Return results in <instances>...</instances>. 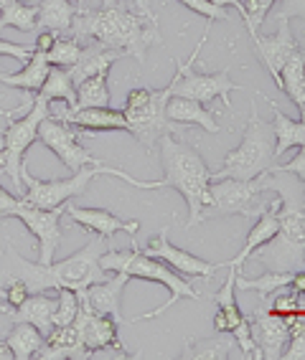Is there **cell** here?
<instances>
[{
    "instance_id": "12",
    "label": "cell",
    "mask_w": 305,
    "mask_h": 360,
    "mask_svg": "<svg viewBox=\"0 0 305 360\" xmlns=\"http://www.w3.org/2000/svg\"><path fill=\"white\" fill-rule=\"evenodd\" d=\"M39 140L44 142L46 148L61 160V165L69 167L72 173H77L79 167H87V165H102V160L94 158V155L79 142L77 129H74L72 124H66L64 120H58L56 115H49L44 122L39 124Z\"/></svg>"
},
{
    "instance_id": "8",
    "label": "cell",
    "mask_w": 305,
    "mask_h": 360,
    "mask_svg": "<svg viewBox=\"0 0 305 360\" xmlns=\"http://www.w3.org/2000/svg\"><path fill=\"white\" fill-rule=\"evenodd\" d=\"M262 193H273L270 173H262L252 180H211L206 188V195H204L201 221L219 219V216H234V213L247 216V219H257L267 208V203H260Z\"/></svg>"
},
{
    "instance_id": "33",
    "label": "cell",
    "mask_w": 305,
    "mask_h": 360,
    "mask_svg": "<svg viewBox=\"0 0 305 360\" xmlns=\"http://www.w3.org/2000/svg\"><path fill=\"white\" fill-rule=\"evenodd\" d=\"M36 6H28L23 0H11L6 8H0V28H15L20 33H33L36 28Z\"/></svg>"
},
{
    "instance_id": "32",
    "label": "cell",
    "mask_w": 305,
    "mask_h": 360,
    "mask_svg": "<svg viewBox=\"0 0 305 360\" xmlns=\"http://www.w3.org/2000/svg\"><path fill=\"white\" fill-rule=\"evenodd\" d=\"M295 271H270L267 269L262 277L257 279H247L242 277L239 271H237V279H234V290H242V292H257L262 297H270L275 292H282L290 287V279Z\"/></svg>"
},
{
    "instance_id": "42",
    "label": "cell",
    "mask_w": 305,
    "mask_h": 360,
    "mask_svg": "<svg viewBox=\"0 0 305 360\" xmlns=\"http://www.w3.org/2000/svg\"><path fill=\"white\" fill-rule=\"evenodd\" d=\"M20 203V198L18 195H13V193H8L6 188L0 186V216H6V213H11L15 206Z\"/></svg>"
},
{
    "instance_id": "48",
    "label": "cell",
    "mask_w": 305,
    "mask_h": 360,
    "mask_svg": "<svg viewBox=\"0 0 305 360\" xmlns=\"http://www.w3.org/2000/svg\"><path fill=\"white\" fill-rule=\"evenodd\" d=\"M8 3H11V0H0V8H6Z\"/></svg>"
},
{
    "instance_id": "30",
    "label": "cell",
    "mask_w": 305,
    "mask_h": 360,
    "mask_svg": "<svg viewBox=\"0 0 305 360\" xmlns=\"http://www.w3.org/2000/svg\"><path fill=\"white\" fill-rule=\"evenodd\" d=\"M234 338L229 333H219L216 338H206V340L186 342V347L181 350L183 360H229L234 355Z\"/></svg>"
},
{
    "instance_id": "23",
    "label": "cell",
    "mask_w": 305,
    "mask_h": 360,
    "mask_svg": "<svg viewBox=\"0 0 305 360\" xmlns=\"http://www.w3.org/2000/svg\"><path fill=\"white\" fill-rule=\"evenodd\" d=\"M278 208H280V195H275L273 203H267V208L260 213V216H257L254 226L249 229L247 241H244L242 251L232 259V262H224V266H237V269H242V266H244V262L249 259V254H252L254 249H260L262 244H267V241L278 233L280 224H278V216H275V211H278Z\"/></svg>"
},
{
    "instance_id": "40",
    "label": "cell",
    "mask_w": 305,
    "mask_h": 360,
    "mask_svg": "<svg viewBox=\"0 0 305 360\" xmlns=\"http://www.w3.org/2000/svg\"><path fill=\"white\" fill-rule=\"evenodd\" d=\"M278 18H303L305 20V0H278Z\"/></svg>"
},
{
    "instance_id": "3",
    "label": "cell",
    "mask_w": 305,
    "mask_h": 360,
    "mask_svg": "<svg viewBox=\"0 0 305 360\" xmlns=\"http://www.w3.org/2000/svg\"><path fill=\"white\" fill-rule=\"evenodd\" d=\"M161 148V162H163V188H173L183 195L186 206H189V221H186V231L201 224L204 211V195L211 183V170L204 162L201 153L181 140L178 135H163L158 140Z\"/></svg>"
},
{
    "instance_id": "34",
    "label": "cell",
    "mask_w": 305,
    "mask_h": 360,
    "mask_svg": "<svg viewBox=\"0 0 305 360\" xmlns=\"http://www.w3.org/2000/svg\"><path fill=\"white\" fill-rule=\"evenodd\" d=\"M82 51H85V41L74 39V36H58V39L54 41L51 51L46 53V56H49V64L51 66H64V69H69V66H74L79 61Z\"/></svg>"
},
{
    "instance_id": "14",
    "label": "cell",
    "mask_w": 305,
    "mask_h": 360,
    "mask_svg": "<svg viewBox=\"0 0 305 360\" xmlns=\"http://www.w3.org/2000/svg\"><path fill=\"white\" fill-rule=\"evenodd\" d=\"M249 320V330H252V338L260 347L262 360H278L282 358L287 345V338H290V322L285 317L275 315L270 309V302H262V307H257Z\"/></svg>"
},
{
    "instance_id": "11",
    "label": "cell",
    "mask_w": 305,
    "mask_h": 360,
    "mask_svg": "<svg viewBox=\"0 0 305 360\" xmlns=\"http://www.w3.org/2000/svg\"><path fill=\"white\" fill-rule=\"evenodd\" d=\"M61 216H64V206L56 208H39L31 206L20 198V203L11 213L0 216L3 219H18L26 226V231L39 238V262L51 264L54 254H56L58 244H61Z\"/></svg>"
},
{
    "instance_id": "39",
    "label": "cell",
    "mask_w": 305,
    "mask_h": 360,
    "mask_svg": "<svg viewBox=\"0 0 305 360\" xmlns=\"http://www.w3.org/2000/svg\"><path fill=\"white\" fill-rule=\"evenodd\" d=\"M31 53H33V46H20V44H13V41L0 39V56H13L26 64L28 58H31Z\"/></svg>"
},
{
    "instance_id": "47",
    "label": "cell",
    "mask_w": 305,
    "mask_h": 360,
    "mask_svg": "<svg viewBox=\"0 0 305 360\" xmlns=\"http://www.w3.org/2000/svg\"><path fill=\"white\" fill-rule=\"evenodd\" d=\"M298 110H300V122H303V124H305V104H300Z\"/></svg>"
},
{
    "instance_id": "51",
    "label": "cell",
    "mask_w": 305,
    "mask_h": 360,
    "mask_svg": "<svg viewBox=\"0 0 305 360\" xmlns=\"http://www.w3.org/2000/svg\"><path fill=\"white\" fill-rule=\"evenodd\" d=\"M303 208H305V183H303Z\"/></svg>"
},
{
    "instance_id": "24",
    "label": "cell",
    "mask_w": 305,
    "mask_h": 360,
    "mask_svg": "<svg viewBox=\"0 0 305 360\" xmlns=\"http://www.w3.org/2000/svg\"><path fill=\"white\" fill-rule=\"evenodd\" d=\"M237 266H229V274H227V282L216 292L211 300L216 304V315H214V330L216 333H229L232 335L234 330L239 328L242 322L247 320V315L239 309L237 300H234V279H237Z\"/></svg>"
},
{
    "instance_id": "1",
    "label": "cell",
    "mask_w": 305,
    "mask_h": 360,
    "mask_svg": "<svg viewBox=\"0 0 305 360\" xmlns=\"http://www.w3.org/2000/svg\"><path fill=\"white\" fill-rule=\"evenodd\" d=\"M72 36L79 41H99L107 49L123 51L143 64L150 46H161L163 36L158 31V20L148 15H137L125 8L123 0H102L97 11L77 6L72 20Z\"/></svg>"
},
{
    "instance_id": "7",
    "label": "cell",
    "mask_w": 305,
    "mask_h": 360,
    "mask_svg": "<svg viewBox=\"0 0 305 360\" xmlns=\"http://www.w3.org/2000/svg\"><path fill=\"white\" fill-rule=\"evenodd\" d=\"M173 97V79L163 89H148V86H135L127 91L125 99V120H127V132L135 137L145 150H153L163 135H178L168 117H166V104Z\"/></svg>"
},
{
    "instance_id": "27",
    "label": "cell",
    "mask_w": 305,
    "mask_h": 360,
    "mask_svg": "<svg viewBox=\"0 0 305 360\" xmlns=\"http://www.w3.org/2000/svg\"><path fill=\"white\" fill-rule=\"evenodd\" d=\"M36 28H46V31L66 33L72 28V20L77 15V6H72V0H39L36 6Z\"/></svg>"
},
{
    "instance_id": "26",
    "label": "cell",
    "mask_w": 305,
    "mask_h": 360,
    "mask_svg": "<svg viewBox=\"0 0 305 360\" xmlns=\"http://www.w3.org/2000/svg\"><path fill=\"white\" fill-rule=\"evenodd\" d=\"M51 64H49V56L41 51H33L23 69L18 74H0V84H8L13 89H23V91H36L41 89V84L46 82V74H49Z\"/></svg>"
},
{
    "instance_id": "31",
    "label": "cell",
    "mask_w": 305,
    "mask_h": 360,
    "mask_svg": "<svg viewBox=\"0 0 305 360\" xmlns=\"http://www.w3.org/2000/svg\"><path fill=\"white\" fill-rule=\"evenodd\" d=\"M110 102H112L110 71H102V74H94V77L77 84V104H74L72 110H82V107H107Z\"/></svg>"
},
{
    "instance_id": "9",
    "label": "cell",
    "mask_w": 305,
    "mask_h": 360,
    "mask_svg": "<svg viewBox=\"0 0 305 360\" xmlns=\"http://www.w3.org/2000/svg\"><path fill=\"white\" fill-rule=\"evenodd\" d=\"M15 112L0 110V115L8 117V127L3 129V150H0V170L11 178V186L23 188V158H26L28 148L39 140V124L46 117L51 115V104L41 99L39 94H33L31 104H28L26 115L15 120Z\"/></svg>"
},
{
    "instance_id": "35",
    "label": "cell",
    "mask_w": 305,
    "mask_h": 360,
    "mask_svg": "<svg viewBox=\"0 0 305 360\" xmlns=\"http://www.w3.org/2000/svg\"><path fill=\"white\" fill-rule=\"evenodd\" d=\"M79 315V295L74 290H56V309H54V328L72 325Z\"/></svg>"
},
{
    "instance_id": "29",
    "label": "cell",
    "mask_w": 305,
    "mask_h": 360,
    "mask_svg": "<svg viewBox=\"0 0 305 360\" xmlns=\"http://www.w3.org/2000/svg\"><path fill=\"white\" fill-rule=\"evenodd\" d=\"M36 94L49 104L64 102L69 110L77 104V89H74L72 77H69V69H64V66H51L46 74V82L41 84V89Z\"/></svg>"
},
{
    "instance_id": "20",
    "label": "cell",
    "mask_w": 305,
    "mask_h": 360,
    "mask_svg": "<svg viewBox=\"0 0 305 360\" xmlns=\"http://www.w3.org/2000/svg\"><path fill=\"white\" fill-rule=\"evenodd\" d=\"M54 309H56V292H33L26 297V302L15 309H8L6 315L11 322H28L49 335L54 328Z\"/></svg>"
},
{
    "instance_id": "49",
    "label": "cell",
    "mask_w": 305,
    "mask_h": 360,
    "mask_svg": "<svg viewBox=\"0 0 305 360\" xmlns=\"http://www.w3.org/2000/svg\"><path fill=\"white\" fill-rule=\"evenodd\" d=\"M72 3H77V6H85L87 0H72Z\"/></svg>"
},
{
    "instance_id": "16",
    "label": "cell",
    "mask_w": 305,
    "mask_h": 360,
    "mask_svg": "<svg viewBox=\"0 0 305 360\" xmlns=\"http://www.w3.org/2000/svg\"><path fill=\"white\" fill-rule=\"evenodd\" d=\"M79 320H82V330H85V345H87V358L97 350H117L125 358H135V353L125 350L123 340H120V322L110 315H97L92 312L87 304L79 302Z\"/></svg>"
},
{
    "instance_id": "41",
    "label": "cell",
    "mask_w": 305,
    "mask_h": 360,
    "mask_svg": "<svg viewBox=\"0 0 305 360\" xmlns=\"http://www.w3.org/2000/svg\"><path fill=\"white\" fill-rule=\"evenodd\" d=\"M58 36H61V33H56V31H46V28H41V31L36 33V44H33V51L49 53V51H51L54 41H56Z\"/></svg>"
},
{
    "instance_id": "13",
    "label": "cell",
    "mask_w": 305,
    "mask_h": 360,
    "mask_svg": "<svg viewBox=\"0 0 305 360\" xmlns=\"http://www.w3.org/2000/svg\"><path fill=\"white\" fill-rule=\"evenodd\" d=\"M137 249L148 254V257H156L161 262H166L173 271L183 274V277H201V279H211L219 271V264L204 262V259L194 257L181 246H173L168 241V226H163L158 236H150L145 241V246L137 244Z\"/></svg>"
},
{
    "instance_id": "4",
    "label": "cell",
    "mask_w": 305,
    "mask_h": 360,
    "mask_svg": "<svg viewBox=\"0 0 305 360\" xmlns=\"http://www.w3.org/2000/svg\"><path fill=\"white\" fill-rule=\"evenodd\" d=\"M99 266H102L107 274H112V271H123V274H127L130 279H145V282H158L163 284L166 290L170 292V300L168 302H163L158 309H153V312H145V315H140L137 320H150V317H161L166 309L173 307L181 297H194V300H199L201 297V292L194 290L186 279L178 274V271H173L166 262H161V259L156 257H148V254H143V251L137 249V244H132V249H115L112 246L110 251H104L102 257H99ZM132 320V322H137Z\"/></svg>"
},
{
    "instance_id": "45",
    "label": "cell",
    "mask_w": 305,
    "mask_h": 360,
    "mask_svg": "<svg viewBox=\"0 0 305 360\" xmlns=\"http://www.w3.org/2000/svg\"><path fill=\"white\" fill-rule=\"evenodd\" d=\"M13 353H11V347L6 345V340H0V360H11Z\"/></svg>"
},
{
    "instance_id": "17",
    "label": "cell",
    "mask_w": 305,
    "mask_h": 360,
    "mask_svg": "<svg viewBox=\"0 0 305 360\" xmlns=\"http://www.w3.org/2000/svg\"><path fill=\"white\" fill-rule=\"evenodd\" d=\"M130 277L123 274V271H112V277L102 279V282H94L89 287H85L79 295V302L87 304L92 312H97V315H110L115 317L120 325H123V292L127 287Z\"/></svg>"
},
{
    "instance_id": "5",
    "label": "cell",
    "mask_w": 305,
    "mask_h": 360,
    "mask_svg": "<svg viewBox=\"0 0 305 360\" xmlns=\"http://www.w3.org/2000/svg\"><path fill=\"white\" fill-rule=\"evenodd\" d=\"M97 175H112V178H120L125 183H130L135 188H145V191H156V188H163V180H137L132 178L130 173H125L120 167H112V165H87V167H79L77 173H72V178H58V180H39L33 178L28 173L26 167H23V183H26V195H20V198L31 203V206H39V208H56V206H64L66 200L77 198L87 191L92 180L97 178Z\"/></svg>"
},
{
    "instance_id": "10",
    "label": "cell",
    "mask_w": 305,
    "mask_h": 360,
    "mask_svg": "<svg viewBox=\"0 0 305 360\" xmlns=\"http://www.w3.org/2000/svg\"><path fill=\"white\" fill-rule=\"evenodd\" d=\"M208 26H211V20H208ZM208 26L204 28L201 41L194 46V53L189 56V61L178 64V69H175L173 94L196 99V102H201V104L221 99V102L227 104V110L232 112V99H229V94H232V91L244 89V86H242V84H234L232 79H229V66L227 69L216 71V74H201V71H194L196 58H199V53H201V46L206 44V39H208Z\"/></svg>"
},
{
    "instance_id": "46",
    "label": "cell",
    "mask_w": 305,
    "mask_h": 360,
    "mask_svg": "<svg viewBox=\"0 0 305 360\" xmlns=\"http://www.w3.org/2000/svg\"><path fill=\"white\" fill-rule=\"evenodd\" d=\"M6 312V292H3V287H0V315Z\"/></svg>"
},
{
    "instance_id": "52",
    "label": "cell",
    "mask_w": 305,
    "mask_h": 360,
    "mask_svg": "<svg viewBox=\"0 0 305 360\" xmlns=\"http://www.w3.org/2000/svg\"><path fill=\"white\" fill-rule=\"evenodd\" d=\"M23 3H26V0H23Z\"/></svg>"
},
{
    "instance_id": "50",
    "label": "cell",
    "mask_w": 305,
    "mask_h": 360,
    "mask_svg": "<svg viewBox=\"0 0 305 360\" xmlns=\"http://www.w3.org/2000/svg\"><path fill=\"white\" fill-rule=\"evenodd\" d=\"M0 150H3V129H0Z\"/></svg>"
},
{
    "instance_id": "18",
    "label": "cell",
    "mask_w": 305,
    "mask_h": 360,
    "mask_svg": "<svg viewBox=\"0 0 305 360\" xmlns=\"http://www.w3.org/2000/svg\"><path fill=\"white\" fill-rule=\"evenodd\" d=\"M64 216H69V219H72L82 231L92 233V236L115 238V233L125 231L135 238L137 229H140V221H123L120 216H115L112 211H107V208L64 206Z\"/></svg>"
},
{
    "instance_id": "2",
    "label": "cell",
    "mask_w": 305,
    "mask_h": 360,
    "mask_svg": "<svg viewBox=\"0 0 305 360\" xmlns=\"http://www.w3.org/2000/svg\"><path fill=\"white\" fill-rule=\"evenodd\" d=\"M273 193L280 195L278 233L267 244L254 249L249 259L265 264L270 271H300L305 269V208L295 191V175L270 170Z\"/></svg>"
},
{
    "instance_id": "6",
    "label": "cell",
    "mask_w": 305,
    "mask_h": 360,
    "mask_svg": "<svg viewBox=\"0 0 305 360\" xmlns=\"http://www.w3.org/2000/svg\"><path fill=\"white\" fill-rule=\"evenodd\" d=\"M273 165H275L273 124L265 122L260 117V112H257V104H252L244 137H242L239 145L224 158L219 170L211 173V180H219V178L252 180L262 173H270Z\"/></svg>"
},
{
    "instance_id": "15",
    "label": "cell",
    "mask_w": 305,
    "mask_h": 360,
    "mask_svg": "<svg viewBox=\"0 0 305 360\" xmlns=\"http://www.w3.org/2000/svg\"><path fill=\"white\" fill-rule=\"evenodd\" d=\"M278 23H280V28L273 36H260V31H257V33H249V39H252V49H254V53H257V58L265 64L267 74H270V77L275 79V84L280 86V71H282L285 61L298 51L300 46H298V41H295V36H292L287 18H278Z\"/></svg>"
},
{
    "instance_id": "21",
    "label": "cell",
    "mask_w": 305,
    "mask_h": 360,
    "mask_svg": "<svg viewBox=\"0 0 305 360\" xmlns=\"http://www.w3.org/2000/svg\"><path fill=\"white\" fill-rule=\"evenodd\" d=\"M123 56H125L123 51L107 49V46H102L99 41L85 44V51H82L79 61L74 66H69V77H72L74 89H77V84H82L85 79L94 77V74H102V71H110L112 64L120 61Z\"/></svg>"
},
{
    "instance_id": "22",
    "label": "cell",
    "mask_w": 305,
    "mask_h": 360,
    "mask_svg": "<svg viewBox=\"0 0 305 360\" xmlns=\"http://www.w3.org/2000/svg\"><path fill=\"white\" fill-rule=\"evenodd\" d=\"M166 117H168L173 124H183V127H204L206 132H211V135H216L219 132V124H216L214 115L206 110V104L196 102V99H189V97H178V94H173V97L168 99V104H166Z\"/></svg>"
},
{
    "instance_id": "37",
    "label": "cell",
    "mask_w": 305,
    "mask_h": 360,
    "mask_svg": "<svg viewBox=\"0 0 305 360\" xmlns=\"http://www.w3.org/2000/svg\"><path fill=\"white\" fill-rule=\"evenodd\" d=\"M270 309H273L275 315L287 320V317H292L295 312H300V300L292 290L285 292V295H278V292H275V300L270 302Z\"/></svg>"
},
{
    "instance_id": "44",
    "label": "cell",
    "mask_w": 305,
    "mask_h": 360,
    "mask_svg": "<svg viewBox=\"0 0 305 360\" xmlns=\"http://www.w3.org/2000/svg\"><path fill=\"white\" fill-rule=\"evenodd\" d=\"M211 3H216L221 8H237V13L242 11V0H211Z\"/></svg>"
},
{
    "instance_id": "38",
    "label": "cell",
    "mask_w": 305,
    "mask_h": 360,
    "mask_svg": "<svg viewBox=\"0 0 305 360\" xmlns=\"http://www.w3.org/2000/svg\"><path fill=\"white\" fill-rule=\"evenodd\" d=\"M273 170H282V173H292L300 183H305V145L298 148V155L285 165H273Z\"/></svg>"
},
{
    "instance_id": "28",
    "label": "cell",
    "mask_w": 305,
    "mask_h": 360,
    "mask_svg": "<svg viewBox=\"0 0 305 360\" xmlns=\"http://www.w3.org/2000/svg\"><path fill=\"white\" fill-rule=\"evenodd\" d=\"M46 342V335L39 328H33L28 322H13L11 333L6 335V345L11 347L15 360H31L36 358Z\"/></svg>"
},
{
    "instance_id": "19",
    "label": "cell",
    "mask_w": 305,
    "mask_h": 360,
    "mask_svg": "<svg viewBox=\"0 0 305 360\" xmlns=\"http://www.w3.org/2000/svg\"><path fill=\"white\" fill-rule=\"evenodd\" d=\"M58 120H64L66 124H72L74 129L97 135V132H127V120H125L123 110H115L112 104L107 107H82V110H69L58 112Z\"/></svg>"
},
{
    "instance_id": "36",
    "label": "cell",
    "mask_w": 305,
    "mask_h": 360,
    "mask_svg": "<svg viewBox=\"0 0 305 360\" xmlns=\"http://www.w3.org/2000/svg\"><path fill=\"white\" fill-rule=\"evenodd\" d=\"M290 322V338H287L285 360H305V312H295L292 317H287Z\"/></svg>"
},
{
    "instance_id": "25",
    "label": "cell",
    "mask_w": 305,
    "mask_h": 360,
    "mask_svg": "<svg viewBox=\"0 0 305 360\" xmlns=\"http://www.w3.org/2000/svg\"><path fill=\"white\" fill-rule=\"evenodd\" d=\"M262 94V91H260ZM267 104H270V110H273V132H275V160H278L280 155L287 153L292 148H300L305 145V124L300 120H292V117L282 115V110L278 107V102L270 97L262 94Z\"/></svg>"
},
{
    "instance_id": "43",
    "label": "cell",
    "mask_w": 305,
    "mask_h": 360,
    "mask_svg": "<svg viewBox=\"0 0 305 360\" xmlns=\"http://www.w3.org/2000/svg\"><path fill=\"white\" fill-rule=\"evenodd\" d=\"M132 3H135V6L140 8V11H143V15H148L150 20H158V15L153 13V8L148 6V0H132Z\"/></svg>"
}]
</instances>
